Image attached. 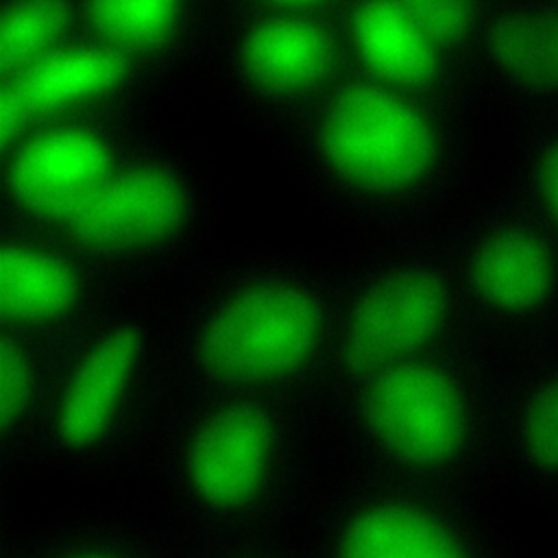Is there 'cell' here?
Listing matches in <instances>:
<instances>
[{"label":"cell","instance_id":"obj_4","mask_svg":"<svg viewBox=\"0 0 558 558\" xmlns=\"http://www.w3.org/2000/svg\"><path fill=\"white\" fill-rule=\"evenodd\" d=\"M329 353L320 303L301 288L264 283L209 312L179 362L187 397L262 390L323 397Z\"/></svg>","mask_w":558,"mask_h":558},{"label":"cell","instance_id":"obj_16","mask_svg":"<svg viewBox=\"0 0 558 558\" xmlns=\"http://www.w3.org/2000/svg\"><path fill=\"white\" fill-rule=\"evenodd\" d=\"M122 59L105 48H83L46 57L31 65L17 92L28 109H54L102 94L120 83Z\"/></svg>","mask_w":558,"mask_h":558},{"label":"cell","instance_id":"obj_7","mask_svg":"<svg viewBox=\"0 0 558 558\" xmlns=\"http://www.w3.org/2000/svg\"><path fill=\"white\" fill-rule=\"evenodd\" d=\"M181 541L137 495L44 512L0 508V558H179Z\"/></svg>","mask_w":558,"mask_h":558},{"label":"cell","instance_id":"obj_22","mask_svg":"<svg viewBox=\"0 0 558 558\" xmlns=\"http://www.w3.org/2000/svg\"><path fill=\"white\" fill-rule=\"evenodd\" d=\"M523 436L536 460L558 466V384L534 401L523 425Z\"/></svg>","mask_w":558,"mask_h":558},{"label":"cell","instance_id":"obj_3","mask_svg":"<svg viewBox=\"0 0 558 558\" xmlns=\"http://www.w3.org/2000/svg\"><path fill=\"white\" fill-rule=\"evenodd\" d=\"M325 414L333 473L456 495L477 458L473 395L429 353L333 395Z\"/></svg>","mask_w":558,"mask_h":558},{"label":"cell","instance_id":"obj_8","mask_svg":"<svg viewBox=\"0 0 558 558\" xmlns=\"http://www.w3.org/2000/svg\"><path fill=\"white\" fill-rule=\"evenodd\" d=\"M323 137L340 172L377 190L410 185L434 157L427 122L410 105L373 85H357L338 96Z\"/></svg>","mask_w":558,"mask_h":558},{"label":"cell","instance_id":"obj_14","mask_svg":"<svg viewBox=\"0 0 558 558\" xmlns=\"http://www.w3.org/2000/svg\"><path fill=\"white\" fill-rule=\"evenodd\" d=\"M482 294L501 310H527L549 290L551 266L545 248L530 235L504 231L482 244L475 257Z\"/></svg>","mask_w":558,"mask_h":558},{"label":"cell","instance_id":"obj_9","mask_svg":"<svg viewBox=\"0 0 558 558\" xmlns=\"http://www.w3.org/2000/svg\"><path fill=\"white\" fill-rule=\"evenodd\" d=\"M63 366H52L17 331L0 338V495L7 504L44 475Z\"/></svg>","mask_w":558,"mask_h":558},{"label":"cell","instance_id":"obj_18","mask_svg":"<svg viewBox=\"0 0 558 558\" xmlns=\"http://www.w3.org/2000/svg\"><path fill=\"white\" fill-rule=\"evenodd\" d=\"M63 0H20L0 26V65L4 72L31 68L65 31Z\"/></svg>","mask_w":558,"mask_h":558},{"label":"cell","instance_id":"obj_1","mask_svg":"<svg viewBox=\"0 0 558 558\" xmlns=\"http://www.w3.org/2000/svg\"><path fill=\"white\" fill-rule=\"evenodd\" d=\"M323 397H185L140 497L181 538L301 527L331 480Z\"/></svg>","mask_w":558,"mask_h":558},{"label":"cell","instance_id":"obj_21","mask_svg":"<svg viewBox=\"0 0 558 558\" xmlns=\"http://www.w3.org/2000/svg\"><path fill=\"white\" fill-rule=\"evenodd\" d=\"M399 4L432 41L460 37L471 17L469 0H399Z\"/></svg>","mask_w":558,"mask_h":558},{"label":"cell","instance_id":"obj_13","mask_svg":"<svg viewBox=\"0 0 558 558\" xmlns=\"http://www.w3.org/2000/svg\"><path fill=\"white\" fill-rule=\"evenodd\" d=\"M355 41L366 63L392 83L416 85L434 72L432 39L399 2H366L355 15Z\"/></svg>","mask_w":558,"mask_h":558},{"label":"cell","instance_id":"obj_19","mask_svg":"<svg viewBox=\"0 0 558 558\" xmlns=\"http://www.w3.org/2000/svg\"><path fill=\"white\" fill-rule=\"evenodd\" d=\"M179 0H92L89 15L96 28L124 46L159 41L174 22Z\"/></svg>","mask_w":558,"mask_h":558},{"label":"cell","instance_id":"obj_25","mask_svg":"<svg viewBox=\"0 0 558 558\" xmlns=\"http://www.w3.org/2000/svg\"><path fill=\"white\" fill-rule=\"evenodd\" d=\"M281 2H296V4H301V2H312V0H281Z\"/></svg>","mask_w":558,"mask_h":558},{"label":"cell","instance_id":"obj_11","mask_svg":"<svg viewBox=\"0 0 558 558\" xmlns=\"http://www.w3.org/2000/svg\"><path fill=\"white\" fill-rule=\"evenodd\" d=\"M107 148L96 135L59 129L33 140L15 155L9 185L31 209L70 218L107 179Z\"/></svg>","mask_w":558,"mask_h":558},{"label":"cell","instance_id":"obj_5","mask_svg":"<svg viewBox=\"0 0 558 558\" xmlns=\"http://www.w3.org/2000/svg\"><path fill=\"white\" fill-rule=\"evenodd\" d=\"M301 532L310 558H482L456 495L333 471Z\"/></svg>","mask_w":558,"mask_h":558},{"label":"cell","instance_id":"obj_10","mask_svg":"<svg viewBox=\"0 0 558 558\" xmlns=\"http://www.w3.org/2000/svg\"><path fill=\"white\" fill-rule=\"evenodd\" d=\"M185 196L161 170H131L105 179L70 216L74 231L100 246L155 242L181 222Z\"/></svg>","mask_w":558,"mask_h":558},{"label":"cell","instance_id":"obj_2","mask_svg":"<svg viewBox=\"0 0 558 558\" xmlns=\"http://www.w3.org/2000/svg\"><path fill=\"white\" fill-rule=\"evenodd\" d=\"M179 362L146 325L105 327L63 364L44 475L78 488H137L183 401Z\"/></svg>","mask_w":558,"mask_h":558},{"label":"cell","instance_id":"obj_23","mask_svg":"<svg viewBox=\"0 0 558 558\" xmlns=\"http://www.w3.org/2000/svg\"><path fill=\"white\" fill-rule=\"evenodd\" d=\"M28 107L17 87H7L0 98V142L7 146L20 131Z\"/></svg>","mask_w":558,"mask_h":558},{"label":"cell","instance_id":"obj_15","mask_svg":"<svg viewBox=\"0 0 558 558\" xmlns=\"http://www.w3.org/2000/svg\"><path fill=\"white\" fill-rule=\"evenodd\" d=\"M244 59L264 85L294 89L310 85L327 70L329 41L307 22L275 20L248 37Z\"/></svg>","mask_w":558,"mask_h":558},{"label":"cell","instance_id":"obj_20","mask_svg":"<svg viewBox=\"0 0 558 558\" xmlns=\"http://www.w3.org/2000/svg\"><path fill=\"white\" fill-rule=\"evenodd\" d=\"M301 527L187 541L179 538V558H310Z\"/></svg>","mask_w":558,"mask_h":558},{"label":"cell","instance_id":"obj_6","mask_svg":"<svg viewBox=\"0 0 558 558\" xmlns=\"http://www.w3.org/2000/svg\"><path fill=\"white\" fill-rule=\"evenodd\" d=\"M445 316V288L427 272H399L375 283L333 338L323 401L381 371L427 355Z\"/></svg>","mask_w":558,"mask_h":558},{"label":"cell","instance_id":"obj_24","mask_svg":"<svg viewBox=\"0 0 558 558\" xmlns=\"http://www.w3.org/2000/svg\"><path fill=\"white\" fill-rule=\"evenodd\" d=\"M541 185L547 198V205L558 216V144H554L541 163Z\"/></svg>","mask_w":558,"mask_h":558},{"label":"cell","instance_id":"obj_17","mask_svg":"<svg viewBox=\"0 0 558 558\" xmlns=\"http://www.w3.org/2000/svg\"><path fill=\"white\" fill-rule=\"evenodd\" d=\"M501 65L532 87H558V17L519 13L501 20L493 35Z\"/></svg>","mask_w":558,"mask_h":558},{"label":"cell","instance_id":"obj_12","mask_svg":"<svg viewBox=\"0 0 558 558\" xmlns=\"http://www.w3.org/2000/svg\"><path fill=\"white\" fill-rule=\"evenodd\" d=\"M72 272L37 251L4 248L0 255V310L17 329H37L61 320L76 303Z\"/></svg>","mask_w":558,"mask_h":558}]
</instances>
